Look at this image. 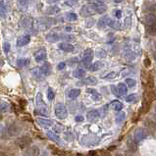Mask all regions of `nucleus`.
Listing matches in <instances>:
<instances>
[{
  "instance_id": "obj_8",
  "label": "nucleus",
  "mask_w": 156,
  "mask_h": 156,
  "mask_svg": "<svg viewBox=\"0 0 156 156\" xmlns=\"http://www.w3.org/2000/svg\"><path fill=\"white\" fill-rule=\"evenodd\" d=\"M30 41V37L29 34L21 35V37H19L17 39V46L18 47H23V46L27 45Z\"/></svg>"
},
{
  "instance_id": "obj_33",
  "label": "nucleus",
  "mask_w": 156,
  "mask_h": 156,
  "mask_svg": "<svg viewBox=\"0 0 156 156\" xmlns=\"http://www.w3.org/2000/svg\"><path fill=\"white\" fill-rule=\"evenodd\" d=\"M39 153H41V150L37 146H33L30 149V156H39Z\"/></svg>"
},
{
  "instance_id": "obj_50",
  "label": "nucleus",
  "mask_w": 156,
  "mask_h": 156,
  "mask_svg": "<svg viewBox=\"0 0 156 156\" xmlns=\"http://www.w3.org/2000/svg\"><path fill=\"white\" fill-rule=\"evenodd\" d=\"M46 1H47V3L52 4V3H56V2H58V1H60V0H46Z\"/></svg>"
},
{
  "instance_id": "obj_7",
  "label": "nucleus",
  "mask_w": 156,
  "mask_h": 156,
  "mask_svg": "<svg viewBox=\"0 0 156 156\" xmlns=\"http://www.w3.org/2000/svg\"><path fill=\"white\" fill-rule=\"evenodd\" d=\"M91 5H92L93 9L95 10V12L99 13V14H103V13H105L107 10V6L104 3H102L100 1H96L94 3H92Z\"/></svg>"
},
{
  "instance_id": "obj_60",
  "label": "nucleus",
  "mask_w": 156,
  "mask_h": 156,
  "mask_svg": "<svg viewBox=\"0 0 156 156\" xmlns=\"http://www.w3.org/2000/svg\"><path fill=\"white\" fill-rule=\"evenodd\" d=\"M87 1H90V0H87Z\"/></svg>"
},
{
  "instance_id": "obj_53",
  "label": "nucleus",
  "mask_w": 156,
  "mask_h": 156,
  "mask_svg": "<svg viewBox=\"0 0 156 156\" xmlns=\"http://www.w3.org/2000/svg\"><path fill=\"white\" fill-rule=\"evenodd\" d=\"M113 1L116 3H120V2H122V0H113Z\"/></svg>"
},
{
  "instance_id": "obj_22",
  "label": "nucleus",
  "mask_w": 156,
  "mask_h": 156,
  "mask_svg": "<svg viewBox=\"0 0 156 156\" xmlns=\"http://www.w3.org/2000/svg\"><path fill=\"white\" fill-rule=\"evenodd\" d=\"M83 83L88 84V86H94V84L97 83V79L95 77H92V76H90L87 78H84L83 80Z\"/></svg>"
},
{
  "instance_id": "obj_30",
  "label": "nucleus",
  "mask_w": 156,
  "mask_h": 156,
  "mask_svg": "<svg viewBox=\"0 0 156 156\" xmlns=\"http://www.w3.org/2000/svg\"><path fill=\"white\" fill-rule=\"evenodd\" d=\"M66 19L68 21H70V22H75V21H77L78 16L74 12H68L66 14Z\"/></svg>"
},
{
  "instance_id": "obj_32",
  "label": "nucleus",
  "mask_w": 156,
  "mask_h": 156,
  "mask_svg": "<svg viewBox=\"0 0 156 156\" xmlns=\"http://www.w3.org/2000/svg\"><path fill=\"white\" fill-rule=\"evenodd\" d=\"M37 104L38 106V108H41V107H46L45 104H44L43 100H42L41 93H37Z\"/></svg>"
},
{
  "instance_id": "obj_25",
  "label": "nucleus",
  "mask_w": 156,
  "mask_h": 156,
  "mask_svg": "<svg viewBox=\"0 0 156 156\" xmlns=\"http://www.w3.org/2000/svg\"><path fill=\"white\" fill-rule=\"evenodd\" d=\"M136 140L133 139V140H132V139H130L128 141H127V144H128V147H129V149L130 150H132L133 152H135V151L136 150V148H137V146H136Z\"/></svg>"
},
{
  "instance_id": "obj_59",
  "label": "nucleus",
  "mask_w": 156,
  "mask_h": 156,
  "mask_svg": "<svg viewBox=\"0 0 156 156\" xmlns=\"http://www.w3.org/2000/svg\"><path fill=\"white\" fill-rule=\"evenodd\" d=\"M155 111H156V106H155Z\"/></svg>"
},
{
  "instance_id": "obj_16",
  "label": "nucleus",
  "mask_w": 156,
  "mask_h": 156,
  "mask_svg": "<svg viewBox=\"0 0 156 156\" xmlns=\"http://www.w3.org/2000/svg\"><path fill=\"white\" fill-rule=\"evenodd\" d=\"M110 106H111V108L114 109L115 111H121L123 109V103L121 101H119V100H113V101H111V103H110Z\"/></svg>"
},
{
  "instance_id": "obj_1",
  "label": "nucleus",
  "mask_w": 156,
  "mask_h": 156,
  "mask_svg": "<svg viewBox=\"0 0 156 156\" xmlns=\"http://www.w3.org/2000/svg\"><path fill=\"white\" fill-rule=\"evenodd\" d=\"M54 112H55L56 117L60 120H64L67 118V116H68V110H67V107L62 103H58L55 105Z\"/></svg>"
},
{
  "instance_id": "obj_9",
  "label": "nucleus",
  "mask_w": 156,
  "mask_h": 156,
  "mask_svg": "<svg viewBox=\"0 0 156 156\" xmlns=\"http://www.w3.org/2000/svg\"><path fill=\"white\" fill-rule=\"evenodd\" d=\"M47 57V54H46V50L44 49V48H41V49H38L37 52L34 53V59L37 62H41V61H44L46 59Z\"/></svg>"
},
{
  "instance_id": "obj_35",
  "label": "nucleus",
  "mask_w": 156,
  "mask_h": 156,
  "mask_svg": "<svg viewBox=\"0 0 156 156\" xmlns=\"http://www.w3.org/2000/svg\"><path fill=\"white\" fill-rule=\"evenodd\" d=\"M117 76H118V73H116V72H111L109 74H107L105 77H103L104 80H108V81H110V80H114L117 78Z\"/></svg>"
},
{
  "instance_id": "obj_46",
  "label": "nucleus",
  "mask_w": 156,
  "mask_h": 156,
  "mask_svg": "<svg viewBox=\"0 0 156 156\" xmlns=\"http://www.w3.org/2000/svg\"><path fill=\"white\" fill-rule=\"evenodd\" d=\"M114 12H115L116 18H117V19H120V18H121V16H122V11L121 10H115Z\"/></svg>"
},
{
  "instance_id": "obj_36",
  "label": "nucleus",
  "mask_w": 156,
  "mask_h": 156,
  "mask_svg": "<svg viewBox=\"0 0 156 156\" xmlns=\"http://www.w3.org/2000/svg\"><path fill=\"white\" fill-rule=\"evenodd\" d=\"M54 97H55V92L53 91V90L51 87H49L47 90V98H48V100L52 101L53 99H54Z\"/></svg>"
},
{
  "instance_id": "obj_54",
  "label": "nucleus",
  "mask_w": 156,
  "mask_h": 156,
  "mask_svg": "<svg viewBox=\"0 0 156 156\" xmlns=\"http://www.w3.org/2000/svg\"><path fill=\"white\" fill-rule=\"evenodd\" d=\"M153 58H154V60H156V51L154 52V54H153Z\"/></svg>"
},
{
  "instance_id": "obj_39",
  "label": "nucleus",
  "mask_w": 156,
  "mask_h": 156,
  "mask_svg": "<svg viewBox=\"0 0 156 156\" xmlns=\"http://www.w3.org/2000/svg\"><path fill=\"white\" fill-rule=\"evenodd\" d=\"M9 109V104L7 102H1L0 103V112H6Z\"/></svg>"
},
{
  "instance_id": "obj_40",
  "label": "nucleus",
  "mask_w": 156,
  "mask_h": 156,
  "mask_svg": "<svg viewBox=\"0 0 156 156\" xmlns=\"http://www.w3.org/2000/svg\"><path fill=\"white\" fill-rule=\"evenodd\" d=\"M17 2L21 8H27L29 4V0H17Z\"/></svg>"
},
{
  "instance_id": "obj_31",
  "label": "nucleus",
  "mask_w": 156,
  "mask_h": 156,
  "mask_svg": "<svg viewBox=\"0 0 156 156\" xmlns=\"http://www.w3.org/2000/svg\"><path fill=\"white\" fill-rule=\"evenodd\" d=\"M60 11V8L58 7V6H50V7H48L46 9V13L47 14H56V13H58Z\"/></svg>"
},
{
  "instance_id": "obj_58",
  "label": "nucleus",
  "mask_w": 156,
  "mask_h": 156,
  "mask_svg": "<svg viewBox=\"0 0 156 156\" xmlns=\"http://www.w3.org/2000/svg\"><path fill=\"white\" fill-rule=\"evenodd\" d=\"M154 45H155V48H156V41H155V42H154Z\"/></svg>"
},
{
  "instance_id": "obj_12",
  "label": "nucleus",
  "mask_w": 156,
  "mask_h": 156,
  "mask_svg": "<svg viewBox=\"0 0 156 156\" xmlns=\"http://www.w3.org/2000/svg\"><path fill=\"white\" fill-rule=\"evenodd\" d=\"M144 22L146 26H151L156 24V16L154 14H147L144 17Z\"/></svg>"
},
{
  "instance_id": "obj_5",
  "label": "nucleus",
  "mask_w": 156,
  "mask_h": 156,
  "mask_svg": "<svg viewBox=\"0 0 156 156\" xmlns=\"http://www.w3.org/2000/svg\"><path fill=\"white\" fill-rule=\"evenodd\" d=\"M52 21L53 20L47 19V18H41V19L37 20V27L42 30H47L48 28H50V27H51Z\"/></svg>"
},
{
  "instance_id": "obj_21",
  "label": "nucleus",
  "mask_w": 156,
  "mask_h": 156,
  "mask_svg": "<svg viewBox=\"0 0 156 156\" xmlns=\"http://www.w3.org/2000/svg\"><path fill=\"white\" fill-rule=\"evenodd\" d=\"M87 93H90V94H91V97H92V99H93V100L99 101V100L101 99V95H100L99 93L97 92L95 90H92V88H87Z\"/></svg>"
},
{
  "instance_id": "obj_15",
  "label": "nucleus",
  "mask_w": 156,
  "mask_h": 156,
  "mask_svg": "<svg viewBox=\"0 0 156 156\" xmlns=\"http://www.w3.org/2000/svg\"><path fill=\"white\" fill-rule=\"evenodd\" d=\"M110 21H111L110 18L108 16L104 15L103 17H101L100 19H99V21H98V27H99V28H105V27L109 26Z\"/></svg>"
},
{
  "instance_id": "obj_17",
  "label": "nucleus",
  "mask_w": 156,
  "mask_h": 156,
  "mask_svg": "<svg viewBox=\"0 0 156 156\" xmlns=\"http://www.w3.org/2000/svg\"><path fill=\"white\" fill-rule=\"evenodd\" d=\"M45 39L49 42H56L60 39V37L56 33H49L45 37Z\"/></svg>"
},
{
  "instance_id": "obj_24",
  "label": "nucleus",
  "mask_w": 156,
  "mask_h": 156,
  "mask_svg": "<svg viewBox=\"0 0 156 156\" xmlns=\"http://www.w3.org/2000/svg\"><path fill=\"white\" fill-rule=\"evenodd\" d=\"M7 12V5L4 0H0V17L4 18Z\"/></svg>"
},
{
  "instance_id": "obj_18",
  "label": "nucleus",
  "mask_w": 156,
  "mask_h": 156,
  "mask_svg": "<svg viewBox=\"0 0 156 156\" xmlns=\"http://www.w3.org/2000/svg\"><path fill=\"white\" fill-rule=\"evenodd\" d=\"M39 70H41V72L43 76H47L51 73V66L48 63H44L41 68H39Z\"/></svg>"
},
{
  "instance_id": "obj_28",
  "label": "nucleus",
  "mask_w": 156,
  "mask_h": 156,
  "mask_svg": "<svg viewBox=\"0 0 156 156\" xmlns=\"http://www.w3.org/2000/svg\"><path fill=\"white\" fill-rule=\"evenodd\" d=\"M30 63V60L28 58H20V59L17 60V66L19 67V68H23V67L29 65Z\"/></svg>"
},
{
  "instance_id": "obj_38",
  "label": "nucleus",
  "mask_w": 156,
  "mask_h": 156,
  "mask_svg": "<svg viewBox=\"0 0 156 156\" xmlns=\"http://www.w3.org/2000/svg\"><path fill=\"white\" fill-rule=\"evenodd\" d=\"M126 83H127V86L129 87H136V81L133 79H126Z\"/></svg>"
},
{
  "instance_id": "obj_55",
  "label": "nucleus",
  "mask_w": 156,
  "mask_h": 156,
  "mask_svg": "<svg viewBox=\"0 0 156 156\" xmlns=\"http://www.w3.org/2000/svg\"><path fill=\"white\" fill-rule=\"evenodd\" d=\"M3 65V61L1 60V59H0V67H1Z\"/></svg>"
},
{
  "instance_id": "obj_29",
  "label": "nucleus",
  "mask_w": 156,
  "mask_h": 156,
  "mask_svg": "<svg viewBox=\"0 0 156 156\" xmlns=\"http://www.w3.org/2000/svg\"><path fill=\"white\" fill-rule=\"evenodd\" d=\"M117 88H118V90H119L120 94H121V95L127 94V92H128V87H127V86H126L125 83H118Z\"/></svg>"
},
{
  "instance_id": "obj_27",
  "label": "nucleus",
  "mask_w": 156,
  "mask_h": 156,
  "mask_svg": "<svg viewBox=\"0 0 156 156\" xmlns=\"http://www.w3.org/2000/svg\"><path fill=\"white\" fill-rule=\"evenodd\" d=\"M125 119H126V114L124 112H121V111H119V113L116 115V118H115V121L117 124H122Z\"/></svg>"
},
{
  "instance_id": "obj_13",
  "label": "nucleus",
  "mask_w": 156,
  "mask_h": 156,
  "mask_svg": "<svg viewBox=\"0 0 156 156\" xmlns=\"http://www.w3.org/2000/svg\"><path fill=\"white\" fill-rule=\"evenodd\" d=\"M33 25V19L30 17H24L20 21V26L23 28H30Z\"/></svg>"
},
{
  "instance_id": "obj_51",
  "label": "nucleus",
  "mask_w": 156,
  "mask_h": 156,
  "mask_svg": "<svg viewBox=\"0 0 156 156\" xmlns=\"http://www.w3.org/2000/svg\"><path fill=\"white\" fill-rule=\"evenodd\" d=\"M66 30L67 32H71L72 30V27H66Z\"/></svg>"
},
{
  "instance_id": "obj_57",
  "label": "nucleus",
  "mask_w": 156,
  "mask_h": 156,
  "mask_svg": "<svg viewBox=\"0 0 156 156\" xmlns=\"http://www.w3.org/2000/svg\"><path fill=\"white\" fill-rule=\"evenodd\" d=\"M2 128H3V127H2V125H0V132H1V130H2Z\"/></svg>"
},
{
  "instance_id": "obj_2",
  "label": "nucleus",
  "mask_w": 156,
  "mask_h": 156,
  "mask_svg": "<svg viewBox=\"0 0 156 156\" xmlns=\"http://www.w3.org/2000/svg\"><path fill=\"white\" fill-rule=\"evenodd\" d=\"M93 56H94V52H93L92 49L88 48V49H86L83 52V64L84 67H90V63L93 59Z\"/></svg>"
},
{
  "instance_id": "obj_49",
  "label": "nucleus",
  "mask_w": 156,
  "mask_h": 156,
  "mask_svg": "<svg viewBox=\"0 0 156 156\" xmlns=\"http://www.w3.org/2000/svg\"><path fill=\"white\" fill-rule=\"evenodd\" d=\"M62 38L65 39V41H72V39H73V37H71V35H63Z\"/></svg>"
},
{
  "instance_id": "obj_42",
  "label": "nucleus",
  "mask_w": 156,
  "mask_h": 156,
  "mask_svg": "<svg viewBox=\"0 0 156 156\" xmlns=\"http://www.w3.org/2000/svg\"><path fill=\"white\" fill-rule=\"evenodd\" d=\"M79 1H80V0H67L66 4L68 6H76L78 4Z\"/></svg>"
},
{
  "instance_id": "obj_41",
  "label": "nucleus",
  "mask_w": 156,
  "mask_h": 156,
  "mask_svg": "<svg viewBox=\"0 0 156 156\" xmlns=\"http://www.w3.org/2000/svg\"><path fill=\"white\" fill-rule=\"evenodd\" d=\"M95 54H96V56H98L99 58H102V57L106 56V51L103 50V49H98L95 52Z\"/></svg>"
},
{
  "instance_id": "obj_10",
  "label": "nucleus",
  "mask_w": 156,
  "mask_h": 156,
  "mask_svg": "<svg viewBox=\"0 0 156 156\" xmlns=\"http://www.w3.org/2000/svg\"><path fill=\"white\" fill-rule=\"evenodd\" d=\"M58 47H59V49L62 50V51H64V52H67V53H69V52H73L74 49H75V47L72 43H70V42H61L58 44Z\"/></svg>"
},
{
  "instance_id": "obj_48",
  "label": "nucleus",
  "mask_w": 156,
  "mask_h": 156,
  "mask_svg": "<svg viewBox=\"0 0 156 156\" xmlns=\"http://www.w3.org/2000/svg\"><path fill=\"white\" fill-rule=\"evenodd\" d=\"M65 66H66V64L64 63V62H61V63H59L58 64V66H57V68H58V70H63L64 68H65Z\"/></svg>"
},
{
  "instance_id": "obj_37",
  "label": "nucleus",
  "mask_w": 156,
  "mask_h": 156,
  "mask_svg": "<svg viewBox=\"0 0 156 156\" xmlns=\"http://www.w3.org/2000/svg\"><path fill=\"white\" fill-rule=\"evenodd\" d=\"M18 133H19V131L17 130L16 125H12V126H10V128H9V133H10V136H15Z\"/></svg>"
},
{
  "instance_id": "obj_26",
  "label": "nucleus",
  "mask_w": 156,
  "mask_h": 156,
  "mask_svg": "<svg viewBox=\"0 0 156 156\" xmlns=\"http://www.w3.org/2000/svg\"><path fill=\"white\" fill-rule=\"evenodd\" d=\"M46 136H47L48 137H49L50 140H54V141H56V142H59V141H60V137H59V136L56 135L55 132H53V131H47V132H46Z\"/></svg>"
},
{
  "instance_id": "obj_44",
  "label": "nucleus",
  "mask_w": 156,
  "mask_h": 156,
  "mask_svg": "<svg viewBox=\"0 0 156 156\" xmlns=\"http://www.w3.org/2000/svg\"><path fill=\"white\" fill-rule=\"evenodd\" d=\"M111 90H112V92L114 93V94L116 95V96H121V94H120V92H119V90H118V88H117V87H115V86H111Z\"/></svg>"
},
{
  "instance_id": "obj_47",
  "label": "nucleus",
  "mask_w": 156,
  "mask_h": 156,
  "mask_svg": "<svg viewBox=\"0 0 156 156\" xmlns=\"http://www.w3.org/2000/svg\"><path fill=\"white\" fill-rule=\"evenodd\" d=\"M75 120H76V122H83L84 120V118L83 117L82 115H78V116H76Z\"/></svg>"
},
{
  "instance_id": "obj_19",
  "label": "nucleus",
  "mask_w": 156,
  "mask_h": 156,
  "mask_svg": "<svg viewBox=\"0 0 156 156\" xmlns=\"http://www.w3.org/2000/svg\"><path fill=\"white\" fill-rule=\"evenodd\" d=\"M73 76L77 79H83L86 77V71L82 68H78L73 72Z\"/></svg>"
},
{
  "instance_id": "obj_23",
  "label": "nucleus",
  "mask_w": 156,
  "mask_h": 156,
  "mask_svg": "<svg viewBox=\"0 0 156 156\" xmlns=\"http://www.w3.org/2000/svg\"><path fill=\"white\" fill-rule=\"evenodd\" d=\"M81 94V90H79V88H73V90H71L69 92H68V96L69 98L71 99H75L77 98V97Z\"/></svg>"
},
{
  "instance_id": "obj_11",
  "label": "nucleus",
  "mask_w": 156,
  "mask_h": 156,
  "mask_svg": "<svg viewBox=\"0 0 156 156\" xmlns=\"http://www.w3.org/2000/svg\"><path fill=\"white\" fill-rule=\"evenodd\" d=\"M99 117H100V114L97 110H90V111H88L87 114V119L90 122H95L99 119Z\"/></svg>"
},
{
  "instance_id": "obj_34",
  "label": "nucleus",
  "mask_w": 156,
  "mask_h": 156,
  "mask_svg": "<svg viewBox=\"0 0 156 156\" xmlns=\"http://www.w3.org/2000/svg\"><path fill=\"white\" fill-rule=\"evenodd\" d=\"M147 34L150 35H156V24L151 25V26H147Z\"/></svg>"
},
{
  "instance_id": "obj_3",
  "label": "nucleus",
  "mask_w": 156,
  "mask_h": 156,
  "mask_svg": "<svg viewBox=\"0 0 156 156\" xmlns=\"http://www.w3.org/2000/svg\"><path fill=\"white\" fill-rule=\"evenodd\" d=\"M95 10L93 9L92 5L91 4H90V5H83L81 9V16L82 17H90L92 15L95 14Z\"/></svg>"
},
{
  "instance_id": "obj_4",
  "label": "nucleus",
  "mask_w": 156,
  "mask_h": 156,
  "mask_svg": "<svg viewBox=\"0 0 156 156\" xmlns=\"http://www.w3.org/2000/svg\"><path fill=\"white\" fill-rule=\"evenodd\" d=\"M30 142H32V139L29 136H21V137H19V139H17V140H16V144L19 145V147L22 149L28 147V146L30 144Z\"/></svg>"
},
{
  "instance_id": "obj_14",
  "label": "nucleus",
  "mask_w": 156,
  "mask_h": 156,
  "mask_svg": "<svg viewBox=\"0 0 156 156\" xmlns=\"http://www.w3.org/2000/svg\"><path fill=\"white\" fill-rule=\"evenodd\" d=\"M37 121L43 128H48V127L53 126V122L51 121V120H48V119H45V118H37Z\"/></svg>"
},
{
  "instance_id": "obj_56",
  "label": "nucleus",
  "mask_w": 156,
  "mask_h": 156,
  "mask_svg": "<svg viewBox=\"0 0 156 156\" xmlns=\"http://www.w3.org/2000/svg\"><path fill=\"white\" fill-rule=\"evenodd\" d=\"M115 156H125V155H123V154H121V153H118V154H116Z\"/></svg>"
},
{
  "instance_id": "obj_6",
  "label": "nucleus",
  "mask_w": 156,
  "mask_h": 156,
  "mask_svg": "<svg viewBox=\"0 0 156 156\" xmlns=\"http://www.w3.org/2000/svg\"><path fill=\"white\" fill-rule=\"evenodd\" d=\"M147 131L144 130V129H139V130H136L133 133V139H135L137 142L144 140L146 136H147Z\"/></svg>"
},
{
  "instance_id": "obj_20",
  "label": "nucleus",
  "mask_w": 156,
  "mask_h": 156,
  "mask_svg": "<svg viewBox=\"0 0 156 156\" xmlns=\"http://www.w3.org/2000/svg\"><path fill=\"white\" fill-rule=\"evenodd\" d=\"M104 67V63L101 61H96L95 63H93L90 68L91 72H96V71H99Z\"/></svg>"
},
{
  "instance_id": "obj_45",
  "label": "nucleus",
  "mask_w": 156,
  "mask_h": 156,
  "mask_svg": "<svg viewBox=\"0 0 156 156\" xmlns=\"http://www.w3.org/2000/svg\"><path fill=\"white\" fill-rule=\"evenodd\" d=\"M136 99V95L135 94H130L126 97V101L127 102H133V100Z\"/></svg>"
},
{
  "instance_id": "obj_43",
  "label": "nucleus",
  "mask_w": 156,
  "mask_h": 156,
  "mask_svg": "<svg viewBox=\"0 0 156 156\" xmlns=\"http://www.w3.org/2000/svg\"><path fill=\"white\" fill-rule=\"evenodd\" d=\"M10 48H11V45H10V43L9 42H4V45H3V49H4V52L7 53L10 51Z\"/></svg>"
},
{
  "instance_id": "obj_52",
  "label": "nucleus",
  "mask_w": 156,
  "mask_h": 156,
  "mask_svg": "<svg viewBox=\"0 0 156 156\" xmlns=\"http://www.w3.org/2000/svg\"><path fill=\"white\" fill-rule=\"evenodd\" d=\"M126 156H135V155H133V153H132V152H127Z\"/></svg>"
}]
</instances>
